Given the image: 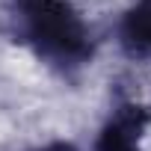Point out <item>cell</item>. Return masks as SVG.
Segmentation results:
<instances>
[{"mask_svg":"<svg viewBox=\"0 0 151 151\" xmlns=\"http://www.w3.org/2000/svg\"><path fill=\"white\" fill-rule=\"evenodd\" d=\"M30 36L53 56L77 59L86 53V33L65 0H24Z\"/></svg>","mask_w":151,"mask_h":151,"instance_id":"6da1fadb","label":"cell"},{"mask_svg":"<svg viewBox=\"0 0 151 151\" xmlns=\"http://www.w3.org/2000/svg\"><path fill=\"white\" fill-rule=\"evenodd\" d=\"M145 124V113L136 107H124L101 133L98 151H139L136 148V136Z\"/></svg>","mask_w":151,"mask_h":151,"instance_id":"7a4b0ae2","label":"cell"},{"mask_svg":"<svg viewBox=\"0 0 151 151\" xmlns=\"http://www.w3.org/2000/svg\"><path fill=\"white\" fill-rule=\"evenodd\" d=\"M124 33L139 47H151V0H139V6L127 15Z\"/></svg>","mask_w":151,"mask_h":151,"instance_id":"3957f363","label":"cell"},{"mask_svg":"<svg viewBox=\"0 0 151 151\" xmlns=\"http://www.w3.org/2000/svg\"><path fill=\"white\" fill-rule=\"evenodd\" d=\"M45 151H74L71 145H53V148H45Z\"/></svg>","mask_w":151,"mask_h":151,"instance_id":"277c9868","label":"cell"}]
</instances>
